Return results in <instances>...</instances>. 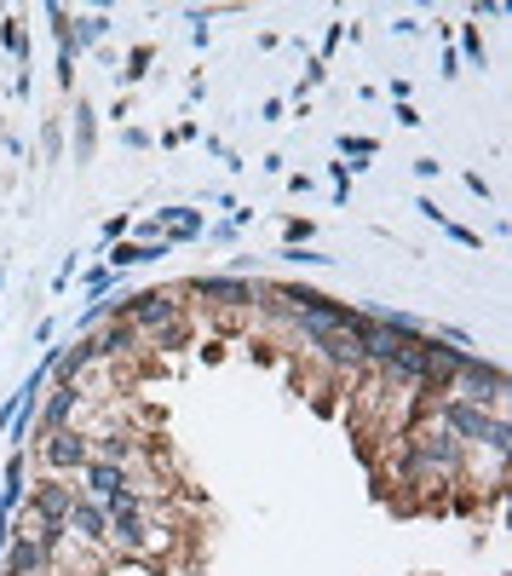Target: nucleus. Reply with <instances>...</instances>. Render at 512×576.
Instances as JSON below:
<instances>
[{"label":"nucleus","instance_id":"30","mask_svg":"<svg viewBox=\"0 0 512 576\" xmlns=\"http://www.w3.org/2000/svg\"><path fill=\"white\" fill-rule=\"evenodd\" d=\"M121 237H127V219H121V214L105 219V242H121Z\"/></svg>","mask_w":512,"mask_h":576},{"label":"nucleus","instance_id":"20","mask_svg":"<svg viewBox=\"0 0 512 576\" xmlns=\"http://www.w3.org/2000/svg\"><path fill=\"white\" fill-rule=\"evenodd\" d=\"M374 139H357V133H340V156H357V167H363V156H374Z\"/></svg>","mask_w":512,"mask_h":576},{"label":"nucleus","instance_id":"9","mask_svg":"<svg viewBox=\"0 0 512 576\" xmlns=\"http://www.w3.org/2000/svg\"><path fill=\"white\" fill-rule=\"evenodd\" d=\"M110 536V513L92 502V496H75V508H69V542H81V547H105Z\"/></svg>","mask_w":512,"mask_h":576},{"label":"nucleus","instance_id":"26","mask_svg":"<svg viewBox=\"0 0 512 576\" xmlns=\"http://www.w3.org/2000/svg\"><path fill=\"white\" fill-rule=\"evenodd\" d=\"M444 231H449V237H455L460 248H478V242H483L478 231H467V225H455V219H444Z\"/></svg>","mask_w":512,"mask_h":576},{"label":"nucleus","instance_id":"19","mask_svg":"<svg viewBox=\"0 0 512 576\" xmlns=\"http://www.w3.org/2000/svg\"><path fill=\"white\" fill-rule=\"evenodd\" d=\"M81 289H87L92 300H105V294L116 289V271H110V265H98V271H87V278H81Z\"/></svg>","mask_w":512,"mask_h":576},{"label":"nucleus","instance_id":"2","mask_svg":"<svg viewBox=\"0 0 512 576\" xmlns=\"http://www.w3.org/2000/svg\"><path fill=\"white\" fill-rule=\"evenodd\" d=\"M449 398H460V404H478V410H501V415H506L512 381H506V369H495V363H483L478 352H467V363H460V369H455V381H449Z\"/></svg>","mask_w":512,"mask_h":576},{"label":"nucleus","instance_id":"16","mask_svg":"<svg viewBox=\"0 0 512 576\" xmlns=\"http://www.w3.org/2000/svg\"><path fill=\"white\" fill-rule=\"evenodd\" d=\"M69 23H75V30H69L75 46H92V41L110 35V18H105V12H87V18H69Z\"/></svg>","mask_w":512,"mask_h":576},{"label":"nucleus","instance_id":"13","mask_svg":"<svg viewBox=\"0 0 512 576\" xmlns=\"http://www.w3.org/2000/svg\"><path fill=\"white\" fill-rule=\"evenodd\" d=\"M312 352H323L335 363V374H363V346H357V335H323Z\"/></svg>","mask_w":512,"mask_h":576},{"label":"nucleus","instance_id":"27","mask_svg":"<svg viewBox=\"0 0 512 576\" xmlns=\"http://www.w3.org/2000/svg\"><path fill=\"white\" fill-rule=\"evenodd\" d=\"M283 260H294V265H328V254H317V248H288Z\"/></svg>","mask_w":512,"mask_h":576},{"label":"nucleus","instance_id":"10","mask_svg":"<svg viewBox=\"0 0 512 576\" xmlns=\"http://www.w3.org/2000/svg\"><path fill=\"white\" fill-rule=\"evenodd\" d=\"M0 576H46V554L35 547L30 531H12L7 554H0Z\"/></svg>","mask_w":512,"mask_h":576},{"label":"nucleus","instance_id":"18","mask_svg":"<svg viewBox=\"0 0 512 576\" xmlns=\"http://www.w3.org/2000/svg\"><path fill=\"white\" fill-rule=\"evenodd\" d=\"M196 237H201V214H196V208H185V219H178L162 242H167V248H185V242H196Z\"/></svg>","mask_w":512,"mask_h":576},{"label":"nucleus","instance_id":"12","mask_svg":"<svg viewBox=\"0 0 512 576\" xmlns=\"http://www.w3.org/2000/svg\"><path fill=\"white\" fill-rule=\"evenodd\" d=\"M98 363V340H75L69 352H58L53 363V387H81V374Z\"/></svg>","mask_w":512,"mask_h":576},{"label":"nucleus","instance_id":"29","mask_svg":"<svg viewBox=\"0 0 512 576\" xmlns=\"http://www.w3.org/2000/svg\"><path fill=\"white\" fill-rule=\"evenodd\" d=\"M283 110H288L283 98H265V105H260V121H283Z\"/></svg>","mask_w":512,"mask_h":576},{"label":"nucleus","instance_id":"14","mask_svg":"<svg viewBox=\"0 0 512 576\" xmlns=\"http://www.w3.org/2000/svg\"><path fill=\"white\" fill-rule=\"evenodd\" d=\"M139 340H144V335H139L127 317H110V323H105V335H98V363H116V358H127Z\"/></svg>","mask_w":512,"mask_h":576},{"label":"nucleus","instance_id":"23","mask_svg":"<svg viewBox=\"0 0 512 576\" xmlns=\"http://www.w3.org/2000/svg\"><path fill=\"white\" fill-rule=\"evenodd\" d=\"M460 53H467L472 64H483V41H478V30H472V23L460 30Z\"/></svg>","mask_w":512,"mask_h":576},{"label":"nucleus","instance_id":"5","mask_svg":"<svg viewBox=\"0 0 512 576\" xmlns=\"http://www.w3.org/2000/svg\"><path fill=\"white\" fill-rule=\"evenodd\" d=\"M75 496H81V485H75V479L41 472V479L30 485V496H23V513H30V519H69Z\"/></svg>","mask_w":512,"mask_h":576},{"label":"nucleus","instance_id":"1","mask_svg":"<svg viewBox=\"0 0 512 576\" xmlns=\"http://www.w3.org/2000/svg\"><path fill=\"white\" fill-rule=\"evenodd\" d=\"M438 427H449L467 449H483V456H506L512 449V421L501 410H478V404H460V398H438L426 410Z\"/></svg>","mask_w":512,"mask_h":576},{"label":"nucleus","instance_id":"6","mask_svg":"<svg viewBox=\"0 0 512 576\" xmlns=\"http://www.w3.org/2000/svg\"><path fill=\"white\" fill-rule=\"evenodd\" d=\"M81 410H87V387H53L41 398V415H35V438L58 433V427H81Z\"/></svg>","mask_w":512,"mask_h":576},{"label":"nucleus","instance_id":"31","mask_svg":"<svg viewBox=\"0 0 512 576\" xmlns=\"http://www.w3.org/2000/svg\"><path fill=\"white\" fill-rule=\"evenodd\" d=\"M392 116H397V121H403V128H421V110H415V105H397V110H392Z\"/></svg>","mask_w":512,"mask_h":576},{"label":"nucleus","instance_id":"28","mask_svg":"<svg viewBox=\"0 0 512 576\" xmlns=\"http://www.w3.org/2000/svg\"><path fill=\"white\" fill-rule=\"evenodd\" d=\"M121 144H127V150H150V133H144V128H127Z\"/></svg>","mask_w":512,"mask_h":576},{"label":"nucleus","instance_id":"17","mask_svg":"<svg viewBox=\"0 0 512 576\" xmlns=\"http://www.w3.org/2000/svg\"><path fill=\"white\" fill-rule=\"evenodd\" d=\"M92 139H98V121H92V110L87 105H75V156H92Z\"/></svg>","mask_w":512,"mask_h":576},{"label":"nucleus","instance_id":"8","mask_svg":"<svg viewBox=\"0 0 512 576\" xmlns=\"http://www.w3.org/2000/svg\"><path fill=\"white\" fill-rule=\"evenodd\" d=\"M87 444H92V461H116V467H127L133 472L139 467V456H144V444L127 433V427H105V433H87Z\"/></svg>","mask_w":512,"mask_h":576},{"label":"nucleus","instance_id":"15","mask_svg":"<svg viewBox=\"0 0 512 576\" xmlns=\"http://www.w3.org/2000/svg\"><path fill=\"white\" fill-rule=\"evenodd\" d=\"M190 317H173V323H162L156 335H150V346H156V352H178V346H190Z\"/></svg>","mask_w":512,"mask_h":576},{"label":"nucleus","instance_id":"21","mask_svg":"<svg viewBox=\"0 0 512 576\" xmlns=\"http://www.w3.org/2000/svg\"><path fill=\"white\" fill-rule=\"evenodd\" d=\"M0 41H7V53H18V58H30V41H23V30H18V23L7 18V23H0Z\"/></svg>","mask_w":512,"mask_h":576},{"label":"nucleus","instance_id":"24","mask_svg":"<svg viewBox=\"0 0 512 576\" xmlns=\"http://www.w3.org/2000/svg\"><path fill=\"white\" fill-rule=\"evenodd\" d=\"M288 248H305V242H312V219H288Z\"/></svg>","mask_w":512,"mask_h":576},{"label":"nucleus","instance_id":"11","mask_svg":"<svg viewBox=\"0 0 512 576\" xmlns=\"http://www.w3.org/2000/svg\"><path fill=\"white\" fill-rule=\"evenodd\" d=\"M23 496H30V456L12 449L7 456V472H0V519H12L23 508Z\"/></svg>","mask_w":512,"mask_h":576},{"label":"nucleus","instance_id":"25","mask_svg":"<svg viewBox=\"0 0 512 576\" xmlns=\"http://www.w3.org/2000/svg\"><path fill=\"white\" fill-rule=\"evenodd\" d=\"M144 64H150V46H133V58H127V81H139V75H144Z\"/></svg>","mask_w":512,"mask_h":576},{"label":"nucleus","instance_id":"4","mask_svg":"<svg viewBox=\"0 0 512 576\" xmlns=\"http://www.w3.org/2000/svg\"><path fill=\"white\" fill-rule=\"evenodd\" d=\"M121 317L133 323L139 335H156L162 323L185 317V306H178V294H173V289H144V294H133V300H121Z\"/></svg>","mask_w":512,"mask_h":576},{"label":"nucleus","instance_id":"3","mask_svg":"<svg viewBox=\"0 0 512 576\" xmlns=\"http://www.w3.org/2000/svg\"><path fill=\"white\" fill-rule=\"evenodd\" d=\"M35 456L46 472H58V479H81V467L92 461V444L81 427H58V433H46L35 438Z\"/></svg>","mask_w":512,"mask_h":576},{"label":"nucleus","instance_id":"22","mask_svg":"<svg viewBox=\"0 0 512 576\" xmlns=\"http://www.w3.org/2000/svg\"><path fill=\"white\" fill-rule=\"evenodd\" d=\"M432 340H444V346H455V352H467V346H472V335H467V329H455V323H444V329H438V335H432Z\"/></svg>","mask_w":512,"mask_h":576},{"label":"nucleus","instance_id":"7","mask_svg":"<svg viewBox=\"0 0 512 576\" xmlns=\"http://www.w3.org/2000/svg\"><path fill=\"white\" fill-rule=\"evenodd\" d=\"M185 294H201L208 306H253V283L248 278H225V271H208V278H190Z\"/></svg>","mask_w":512,"mask_h":576}]
</instances>
